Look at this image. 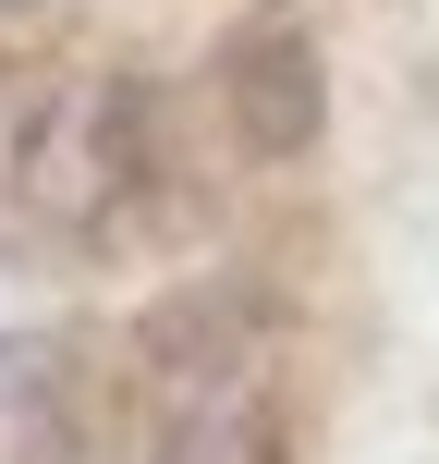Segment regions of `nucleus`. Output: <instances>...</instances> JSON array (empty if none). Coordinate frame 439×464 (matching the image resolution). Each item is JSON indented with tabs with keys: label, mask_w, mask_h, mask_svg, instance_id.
Here are the masks:
<instances>
[{
	"label": "nucleus",
	"mask_w": 439,
	"mask_h": 464,
	"mask_svg": "<svg viewBox=\"0 0 439 464\" xmlns=\"http://www.w3.org/2000/svg\"><path fill=\"white\" fill-rule=\"evenodd\" d=\"M13 184H24V208H49L73 245H110V232L171 184L159 86H147V73H86V86H62L37 122H24Z\"/></svg>",
	"instance_id": "nucleus-1"
},
{
	"label": "nucleus",
	"mask_w": 439,
	"mask_h": 464,
	"mask_svg": "<svg viewBox=\"0 0 439 464\" xmlns=\"http://www.w3.org/2000/svg\"><path fill=\"white\" fill-rule=\"evenodd\" d=\"M208 111H220V135L244 147L256 171L305 160V147L329 135V49H318V24H305L293 0H256V13L220 24V49H208Z\"/></svg>",
	"instance_id": "nucleus-2"
},
{
	"label": "nucleus",
	"mask_w": 439,
	"mask_h": 464,
	"mask_svg": "<svg viewBox=\"0 0 439 464\" xmlns=\"http://www.w3.org/2000/svg\"><path fill=\"white\" fill-rule=\"evenodd\" d=\"M147 464H293V452H281L269 392H256V379H232V392L171 403V428H159V452H147Z\"/></svg>",
	"instance_id": "nucleus-3"
}]
</instances>
